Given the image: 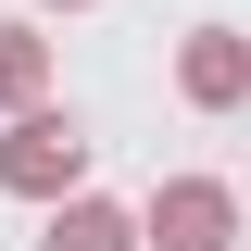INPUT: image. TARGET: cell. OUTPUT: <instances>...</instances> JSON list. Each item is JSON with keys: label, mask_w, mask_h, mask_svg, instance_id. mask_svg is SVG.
Returning <instances> with one entry per match:
<instances>
[{"label": "cell", "mask_w": 251, "mask_h": 251, "mask_svg": "<svg viewBox=\"0 0 251 251\" xmlns=\"http://www.w3.org/2000/svg\"><path fill=\"white\" fill-rule=\"evenodd\" d=\"M0 75H38V50H25V38H13V25H0Z\"/></svg>", "instance_id": "277c9868"}, {"label": "cell", "mask_w": 251, "mask_h": 251, "mask_svg": "<svg viewBox=\"0 0 251 251\" xmlns=\"http://www.w3.org/2000/svg\"><path fill=\"white\" fill-rule=\"evenodd\" d=\"M50 251H126V226H113V214H63V239H50Z\"/></svg>", "instance_id": "3957f363"}, {"label": "cell", "mask_w": 251, "mask_h": 251, "mask_svg": "<svg viewBox=\"0 0 251 251\" xmlns=\"http://www.w3.org/2000/svg\"><path fill=\"white\" fill-rule=\"evenodd\" d=\"M13 176H25V188L75 176V126H25V151H13Z\"/></svg>", "instance_id": "7a4b0ae2"}, {"label": "cell", "mask_w": 251, "mask_h": 251, "mask_svg": "<svg viewBox=\"0 0 251 251\" xmlns=\"http://www.w3.org/2000/svg\"><path fill=\"white\" fill-rule=\"evenodd\" d=\"M214 226H226V201H214V188H176V201H163V251H226Z\"/></svg>", "instance_id": "6da1fadb"}]
</instances>
